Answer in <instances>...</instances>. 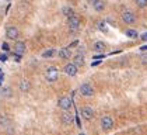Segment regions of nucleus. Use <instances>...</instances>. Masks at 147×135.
I'll return each mask as SVG.
<instances>
[{
  "label": "nucleus",
  "instance_id": "f257e3e1",
  "mask_svg": "<svg viewBox=\"0 0 147 135\" xmlns=\"http://www.w3.org/2000/svg\"><path fill=\"white\" fill-rule=\"evenodd\" d=\"M45 78H46V80H48V82H51V83L56 82L57 78H59V70H57V68H55V66L46 68Z\"/></svg>",
  "mask_w": 147,
  "mask_h": 135
},
{
  "label": "nucleus",
  "instance_id": "f03ea898",
  "mask_svg": "<svg viewBox=\"0 0 147 135\" xmlns=\"http://www.w3.org/2000/svg\"><path fill=\"white\" fill-rule=\"evenodd\" d=\"M121 17H122V21H123L125 24H133V22H136V16H135V13H133V11H130V10L122 11Z\"/></svg>",
  "mask_w": 147,
  "mask_h": 135
},
{
  "label": "nucleus",
  "instance_id": "7ed1b4c3",
  "mask_svg": "<svg viewBox=\"0 0 147 135\" xmlns=\"http://www.w3.org/2000/svg\"><path fill=\"white\" fill-rule=\"evenodd\" d=\"M80 93H81V96H84V97H91V96H94V89H92V86H91L90 83H83L81 86H80Z\"/></svg>",
  "mask_w": 147,
  "mask_h": 135
},
{
  "label": "nucleus",
  "instance_id": "20e7f679",
  "mask_svg": "<svg viewBox=\"0 0 147 135\" xmlns=\"http://www.w3.org/2000/svg\"><path fill=\"white\" fill-rule=\"evenodd\" d=\"M57 106H59V108H62L63 111H67L71 108V100H70V97H60L59 100H57Z\"/></svg>",
  "mask_w": 147,
  "mask_h": 135
},
{
  "label": "nucleus",
  "instance_id": "39448f33",
  "mask_svg": "<svg viewBox=\"0 0 147 135\" xmlns=\"http://www.w3.org/2000/svg\"><path fill=\"white\" fill-rule=\"evenodd\" d=\"M113 127V120L112 117H109V115H104L101 118V128L104 131H109V130H112Z\"/></svg>",
  "mask_w": 147,
  "mask_h": 135
},
{
  "label": "nucleus",
  "instance_id": "423d86ee",
  "mask_svg": "<svg viewBox=\"0 0 147 135\" xmlns=\"http://www.w3.org/2000/svg\"><path fill=\"white\" fill-rule=\"evenodd\" d=\"M18 35H20V31H18L17 27H14V25L7 27V30H6V37H7L9 40H17Z\"/></svg>",
  "mask_w": 147,
  "mask_h": 135
},
{
  "label": "nucleus",
  "instance_id": "0eeeda50",
  "mask_svg": "<svg viewBox=\"0 0 147 135\" xmlns=\"http://www.w3.org/2000/svg\"><path fill=\"white\" fill-rule=\"evenodd\" d=\"M91 3V6H92V9L95 11H98V13H101V11L105 10V0H88Z\"/></svg>",
  "mask_w": 147,
  "mask_h": 135
},
{
  "label": "nucleus",
  "instance_id": "6e6552de",
  "mask_svg": "<svg viewBox=\"0 0 147 135\" xmlns=\"http://www.w3.org/2000/svg\"><path fill=\"white\" fill-rule=\"evenodd\" d=\"M63 72H65L67 76H76V75H77V72H79V68L71 62V63H67L66 66L63 68Z\"/></svg>",
  "mask_w": 147,
  "mask_h": 135
},
{
  "label": "nucleus",
  "instance_id": "1a4fd4ad",
  "mask_svg": "<svg viewBox=\"0 0 147 135\" xmlns=\"http://www.w3.org/2000/svg\"><path fill=\"white\" fill-rule=\"evenodd\" d=\"M67 24H69V27H70V30H79V27H80V18L77 17V16H70L67 18Z\"/></svg>",
  "mask_w": 147,
  "mask_h": 135
},
{
  "label": "nucleus",
  "instance_id": "9d476101",
  "mask_svg": "<svg viewBox=\"0 0 147 135\" xmlns=\"http://www.w3.org/2000/svg\"><path fill=\"white\" fill-rule=\"evenodd\" d=\"M81 117L86 120V121H90L94 118V110L91 107H83L81 108Z\"/></svg>",
  "mask_w": 147,
  "mask_h": 135
},
{
  "label": "nucleus",
  "instance_id": "9b49d317",
  "mask_svg": "<svg viewBox=\"0 0 147 135\" xmlns=\"http://www.w3.org/2000/svg\"><path fill=\"white\" fill-rule=\"evenodd\" d=\"M13 48H14V54H18V55H24L25 54V49H27L25 42H23V41H17Z\"/></svg>",
  "mask_w": 147,
  "mask_h": 135
},
{
  "label": "nucleus",
  "instance_id": "f8f14e48",
  "mask_svg": "<svg viewBox=\"0 0 147 135\" xmlns=\"http://www.w3.org/2000/svg\"><path fill=\"white\" fill-rule=\"evenodd\" d=\"M62 123L65 124V125H70V124L73 123V114L71 112H69V110L67 111H65V112H62Z\"/></svg>",
  "mask_w": 147,
  "mask_h": 135
},
{
  "label": "nucleus",
  "instance_id": "ddd939ff",
  "mask_svg": "<svg viewBox=\"0 0 147 135\" xmlns=\"http://www.w3.org/2000/svg\"><path fill=\"white\" fill-rule=\"evenodd\" d=\"M57 55L60 59H70L71 58V51H70V48H62V49H59V52H57Z\"/></svg>",
  "mask_w": 147,
  "mask_h": 135
},
{
  "label": "nucleus",
  "instance_id": "4468645a",
  "mask_svg": "<svg viewBox=\"0 0 147 135\" xmlns=\"http://www.w3.org/2000/svg\"><path fill=\"white\" fill-rule=\"evenodd\" d=\"M73 63H74V65H76L77 68H83V66H84V63H86L84 55H81V54H77V55L73 58Z\"/></svg>",
  "mask_w": 147,
  "mask_h": 135
},
{
  "label": "nucleus",
  "instance_id": "2eb2a0df",
  "mask_svg": "<svg viewBox=\"0 0 147 135\" xmlns=\"http://www.w3.org/2000/svg\"><path fill=\"white\" fill-rule=\"evenodd\" d=\"M0 125L4 127V128L11 125V120H10V117L7 114H0Z\"/></svg>",
  "mask_w": 147,
  "mask_h": 135
},
{
  "label": "nucleus",
  "instance_id": "dca6fc26",
  "mask_svg": "<svg viewBox=\"0 0 147 135\" xmlns=\"http://www.w3.org/2000/svg\"><path fill=\"white\" fill-rule=\"evenodd\" d=\"M18 87H20V90H21L23 93H27V91L31 90V83H30L27 79H23V80L20 82V86H18Z\"/></svg>",
  "mask_w": 147,
  "mask_h": 135
},
{
  "label": "nucleus",
  "instance_id": "f3484780",
  "mask_svg": "<svg viewBox=\"0 0 147 135\" xmlns=\"http://www.w3.org/2000/svg\"><path fill=\"white\" fill-rule=\"evenodd\" d=\"M92 49H94L95 52H98V54H104L105 44H104L102 41H97V42H94V45H92Z\"/></svg>",
  "mask_w": 147,
  "mask_h": 135
},
{
  "label": "nucleus",
  "instance_id": "a211bd4d",
  "mask_svg": "<svg viewBox=\"0 0 147 135\" xmlns=\"http://www.w3.org/2000/svg\"><path fill=\"white\" fill-rule=\"evenodd\" d=\"M1 96H3V97H7V99L13 96V89L10 87V86H4V87L1 89Z\"/></svg>",
  "mask_w": 147,
  "mask_h": 135
},
{
  "label": "nucleus",
  "instance_id": "6ab92c4d",
  "mask_svg": "<svg viewBox=\"0 0 147 135\" xmlns=\"http://www.w3.org/2000/svg\"><path fill=\"white\" fill-rule=\"evenodd\" d=\"M62 13H63V14H65V16H66L67 18L70 17V16H73V14H74L73 9H71V7H69V6H65V7L62 9Z\"/></svg>",
  "mask_w": 147,
  "mask_h": 135
},
{
  "label": "nucleus",
  "instance_id": "aec40b11",
  "mask_svg": "<svg viewBox=\"0 0 147 135\" xmlns=\"http://www.w3.org/2000/svg\"><path fill=\"white\" fill-rule=\"evenodd\" d=\"M126 37H129V38H132V40H135V38H137L139 35H137V31L136 30H132V28H129V30H126Z\"/></svg>",
  "mask_w": 147,
  "mask_h": 135
},
{
  "label": "nucleus",
  "instance_id": "412c9836",
  "mask_svg": "<svg viewBox=\"0 0 147 135\" xmlns=\"http://www.w3.org/2000/svg\"><path fill=\"white\" fill-rule=\"evenodd\" d=\"M53 55H56V51L55 49H48V51H44L42 52V58H52Z\"/></svg>",
  "mask_w": 147,
  "mask_h": 135
},
{
  "label": "nucleus",
  "instance_id": "4be33fe9",
  "mask_svg": "<svg viewBox=\"0 0 147 135\" xmlns=\"http://www.w3.org/2000/svg\"><path fill=\"white\" fill-rule=\"evenodd\" d=\"M135 3H136V6L140 7V9L147 7V0H135Z\"/></svg>",
  "mask_w": 147,
  "mask_h": 135
},
{
  "label": "nucleus",
  "instance_id": "5701e85b",
  "mask_svg": "<svg viewBox=\"0 0 147 135\" xmlns=\"http://www.w3.org/2000/svg\"><path fill=\"white\" fill-rule=\"evenodd\" d=\"M98 30L102 31V33H108V27H107V24L104 21H100L98 22Z\"/></svg>",
  "mask_w": 147,
  "mask_h": 135
},
{
  "label": "nucleus",
  "instance_id": "b1692460",
  "mask_svg": "<svg viewBox=\"0 0 147 135\" xmlns=\"http://www.w3.org/2000/svg\"><path fill=\"white\" fill-rule=\"evenodd\" d=\"M1 49H3L4 52H7V51L10 49V46H9V44H7V42H3V44H1Z\"/></svg>",
  "mask_w": 147,
  "mask_h": 135
},
{
  "label": "nucleus",
  "instance_id": "393cba45",
  "mask_svg": "<svg viewBox=\"0 0 147 135\" xmlns=\"http://www.w3.org/2000/svg\"><path fill=\"white\" fill-rule=\"evenodd\" d=\"M0 61H1V62H6V61H7V55H6V54H0Z\"/></svg>",
  "mask_w": 147,
  "mask_h": 135
},
{
  "label": "nucleus",
  "instance_id": "a878e982",
  "mask_svg": "<svg viewBox=\"0 0 147 135\" xmlns=\"http://www.w3.org/2000/svg\"><path fill=\"white\" fill-rule=\"evenodd\" d=\"M21 56H23V55H18V54H14V59H16V62H20V61H21Z\"/></svg>",
  "mask_w": 147,
  "mask_h": 135
},
{
  "label": "nucleus",
  "instance_id": "bb28decb",
  "mask_svg": "<svg viewBox=\"0 0 147 135\" xmlns=\"http://www.w3.org/2000/svg\"><path fill=\"white\" fill-rule=\"evenodd\" d=\"M142 63H143V65H147V55L142 56Z\"/></svg>",
  "mask_w": 147,
  "mask_h": 135
},
{
  "label": "nucleus",
  "instance_id": "cd10ccee",
  "mask_svg": "<svg viewBox=\"0 0 147 135\" xmlns=\"http://www.w3.org/2000/svg\"><path fill=\"white\" fill-rule=\"evenodd\" d=\"M140 38H142L143 41H147V33H144L143 35H142V37H140Z\"/></svg>",
  "mask_w": 147,
  "mask_h": 135
},
{
  "label": "nucleus",
  "instance_id": "c85d7f7f",
  "mask_svg": "<svg viewBox=\"0 0 147 135\" xmlns=\"http://www.w3.org/2000/svg\"><path fill=\"white\" fill-rule=\"evenodd\" d=\"M140 51H143V52H146V51H147V45H143V46L140 48Z\"/></svg>",
  "mask_w": 147,
  "mask_h": 135
},
{
  "label": "nucleus",
  "instance_id": "c756f323",
  "mask_svg": "<svg viewBox=\"0 0 147 135\" xmlns=\"http://www.w3.org/2000/svg\"><path fill=\"white\" fill-rule=\"evenodd\" d=\"M77 44H79V41H74V42H71V44H70V46H69V48H71V46H76Z\"/></svg>",
  "mask_w": 147,
  "mask_h": 135
},
{
  "label": "nucleus",
  "instance_id": "7c9ffc66",
  "mask_svg": "<svg viewBox=\"0 0 147 135\" xmlns=\"http://www.w3.org/2000/svg\"><path fill=\"white\" fill-rule=\"evenodd\" d=\"M98 63H100V61H95V62H92V66H97Z\"/></svg>",
  "mask_w": 147,
  "mask_h": 135
},
{
  "label": "nucleus",
  "instance_id": "2f4dec72",
  "mask_svg": "<svg viewBox=\"0 0 147 135\" xmlns=\"http://www.w3.org/2000/svg\"><path fill=\"white\" fill-rule=\"evenodd\" d=\"M0 75H1V69H0Z\"/></svg>",
  "mask_w": 147,
  "mask_h": 135
},
{
  "label": "nucleus",
  "instance_id": "473e14b6",
  "mask_svg": "<svg viewBox=\"0 0 147 135\" xmlns=\"http://www.w3.org/2000/svg\"><path fill=\"white\" fill-rule=\"evenodd\" d=\"M79 135H84V134H79Z\"/></svg>",
  "mask_w": 147,
  "mask_h": 135
},
{
  "label": "nucleus",
  "instance_id": "72a5a7b5",
  "mask_svg": "<svg viewBox=\"0 0 147 135\" xmlns=\"http://www.w3.org/2000/svg\"><path fill=\"white\" fill-rule=\"evenodd\" d=\"M6 1H10V0H6Z\"/></svg>",
  "mask_w": 147,
  "mask_h": 135
}]
</instances>
